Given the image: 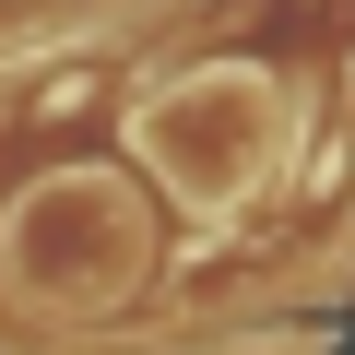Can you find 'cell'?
<instances>
[{"label":"cell","mask_w":355,"mask_h":355,"mask_svg":"<svg viewBox=\"0 0 355 355\" xmlns=\"http://www.w3.org/2000/svg\"><path fill=\"white\" fill-rule=\"evenodd\" d=\"M12 272L48 296V308H95L119 272H130V202L95 190V178H60V190L24 202L12 225Z\"/></svg>","instance_id":"2"},{"label":"cell","mask_w":355,"mask_h":355,"mask_svg":"<svg viewBox=\"0 0 355 355\" xmlns=\"http://www.w3.org/2000/svg\"><path fill=\"white\" fill-rule=\"evenodd\" d=\"M142 154L178 178V202L225 214V202H249V190H261V178H272V154H284V95H272L261 71L214 60V71L166 83V95L142 107Z\"/></svg>","instance_id":"1"},{"label":"cell","mask_w":355,"mask_h":355,"mask_svg":"<svg viewBox=\"0 0 355 355\" xmlns=\"http://www.w3.org/2000/svg\"><path fill=\"white\" fill-rule=\"evenodd\" d=\"M237 355H320V343H284V331H272V343H237Z\"/></svg>","instance_id":"3"}]
</instances>
